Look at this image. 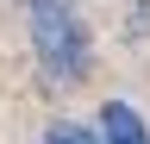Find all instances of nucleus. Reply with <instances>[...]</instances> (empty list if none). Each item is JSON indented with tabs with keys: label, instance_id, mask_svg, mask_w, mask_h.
I'll return each mask as SVG.
<instances>
[{
	"label": "nucleus",
	"instance_id": "2",
	"mask_svg": "<svg viewBox=\"0 0 150 144\" xmlns=\"http://www.w3.org/2000/svg\"><path fill=\"white\" fill-rule=\"evenodd\" d=\"M100 138H106V144H150L138 106H125V100H106V106H100Z\"/></svg>",
	"mask_w": 150,
	"mask_h": 144
},
{
	"label": "nucleus",
	"instance_id": "1",
	"mask_svg": "<svg viewBox=\"0 0 150 144\" xmlns=\"http://www.w3.org/2000/svg\"><path fill=\"white\" fill-rule=\"evenodd\" d=\"M31 44H38V63L50 82H81L94 63L88 25L69 13V0H31Z\"/></svg>",
	"mask_w": 150,
	"mask_h": 144
},
{
	"label": "nucleus",
	"instance_id": "3",
	"mask_svg": "<svg viewBox=\"0 0 150 144\" xmlns=\"http://www.w3.org/2000/svg\"><path fill=\"white\" fill-rule=\"evenodd\" d=\"M44 144H106V138L88 132V125H75V119H56L50 132H44Z\"/></svg>",
	"mask_w": 150,
	"mask_h": 144
}]
</instances>
